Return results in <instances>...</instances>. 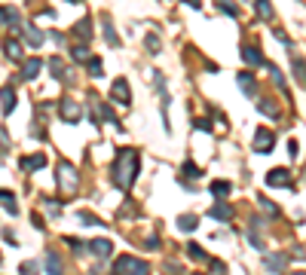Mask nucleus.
I'll use <instances>...</instances> for the list:
<instances>
[{"label": "nucleus", "mask_w": 306, "mask_h": 275, "mask_svg": "<svg viewBox=\"0 0 306 275\" xmlns=\"http://www.w3.org/2000/svg\"><path fill=\"white\" fill-rule=\"evenodd\" d=\"M46 64H49V70H52V76H55V80H64V83H70V73H67V64H64V61H61L58 55H52V58H49Z\"/></svg>", "instance_id": "12"}, {"label": "nucleus", "mask_w": 306, "mask_h": 275, "mask_svg": "<svg viewBox=\"0 0 306 275\" xmlns=\"http://www.w3.org/2000/svg\"><path fill=\"white\" fill-rule=\"evenodd\" d=\"M7 55H10L13 61H22V55H25V52H22V43L16 40V37H10V40H7Z\"/></svg>", "instance_id": "27"}, {"label": "nucleus", "mask_w": 306, "mask_h": 275, "mask_svg": "<svg viewBox=\"0 0 306 275\" xmlns=\"http://www.w3.org/2000/svg\"><path fill=\"white\" fill-rule=\"evenodd\" d=\"M73 34L80 37V40H86V43H89V37H92V22H89V19H80V22L73 25Z\"/></svg>", "instance_id": "21"}, {"label": "nucleus", "mask_w": 306, "mask_h": 275, "mask_svg": "<svg viewBox=\"0 0 306 275\" xmlns=\"http://www.w3.org/2000/svg\"><path fill=\"white\" fill-rule=\"evenodd\" d=\"M64 242L70 245V251H73V254H83V242H80V239H73V235H67Z\"/></svg>", "instance_id": "40"}, {"label": "nucleus", "mask_w": 306, "mask_h": 275, "mask_svg": "<svg viewBox=\"0 0 306 275\" xmlns=\"http://www.w3.org/2000/svg\"><path fill=\"white\" fill-rule=\"evenodd\" d=\"M236 83H239V89H242L248 98H257V80L251 76V70H239V73H236Z\"/></svg>", "instance_id": "7"}, {"label": "nucleus", "mask_w": 306, "mask_h": 275, "mask_svg": "<svg viewBox=\"0 0 306 275\" xmlns=\"http://www.w3.org/2000/svg\"><path fill=\"white\" fill-rule=\"evenodd\" d=\"M31 223H34L37 229H43V226H46V223H43V214H37V211L31 214Z\"/></svg>", "instance_id": "46"}, {"label": "nucleus", "mask_w": 306, "mask_h": 275, "mask_svg": "<svg viewBox=\"0 0 306 275\" xmlns=\"http://www.w3.org/2000/svg\"><path fill=\"white\" fill-rule=\"evenodd\" d=\"M187 254L193 257V260H208V254H205V251H202L196 242H190V245H187Z\"/></svg>", "instance_id": "34"}, {"label": "nucleus", "mask_w": 306, "mask_h": 275, "mask_svg": "<svg viewBox=\"0 0 306 275\" xmlns=\"http://www.w3.org/2000/svg\"><path fill=\"white\" fill-rule=\"evenodd\" d=\"M0 202H4V208H7V211H10L13 217L19 214V205H16V196H13L10 190H4V187H0Z\"/></svg>", "instance_id": "20"}, {"label": "nucleus", "mask_w": 306, "mask_h": 275, "mask_svg": "<svg viewBox=\"0 0 306 275\" xmlns=\"http://www.w3.org/2000/svg\"><path fill=\"white\" fill-rule=\"evenodd\" d=\"M263 266H266V272L279 275L288 269V254H263Z\"/></svg>", "instance_id": "6"}, {"label": "nucleus", "mask_w": 306, "mask_h": 275, "mask_svg": "<svg viewBox=\"0 0 306 275\" xmlns=\"http://www.w3.org/2000/svg\"><path fill=\"white\" fill-rule=\"evenodd\" d=\"M144 248H147V251H157V248H160V239H157V235H150V239L144 242Z\"/></svg>", "instance_id": "45"}, {"label": "nucleus", "mask_w": 306, "mask_h": 275, "mask_svg": "<svg viewBox=\"0 0 306 275\" xmlns=\"http://www.w3.org/2000/svg\"><path fill=\"white\" fill-rule=\"evenodd\" d=\"M76 217H80V223H83V226H107L101 217H95V214H89V211H80Z\"/></svg>", "instance_id": "31"}, {"label": "nucleus", "mask_w": 306, "mask_h": 275, "mask_svg": "<svg viewBox=\"0 0 306 275\" xmlns=\"http://www.w3.org/2000/svg\"><path fill=\"white\" fill-rule=\"evenodd\" d=\"M58 110H61V116H64V123H76V120H80V104L70 101V98H64V101L58 104Z\"/></svg>", "instance_id": "10"}, {"label": "nucleus", "mask_w": 306, "mask_h": 275, "mask_svg": "<svg viewBox=\"0 0 306 275\" xmlns=\"http://www.w3.org/2000/svg\"><path fill=\"white\" fill-rule=\"evenodd\" d=\"M0 25H7V7H0Z\"/></svg>", "instance_id": "50"}, {"label": "nucleus", "mask_w": 306, "mask_h": 275, "mask_svg": "<svg viewBox=\"0 0 306 275\" xmlns=\"http://www.w3.org/2000/svg\"><path fill=\"white\" fill-rule=\"evenodd\" d=\"M153 80H157V89H160V98H163V126H166V132H172V123H169V92H166V76L157 70V73H153Z\"/></svg>", "instance_id": "5"}, {"label": "nucleus", "mask_w": 306, "mask_h": 275, "mask_svg": "<svg viewBox=\"0 0 306 275\" xmlns=\"http://www.w3.org/2000/svg\"><path fill=\"white\" fill-rule=\"evenodd\" d=\"M199 226V217L196 214H184V217H178V229L181 232H193Z\"/></svg>", "instance_id": "22"}, {"label": "nucleus", "mask_w": 306, "mask_h": 275, "mask_svg": "<svg viewBox=\"0 0 306 275\" xmlns=\"http://www.w3.org/2000/svg\"><path fill=\"white\" fill-rule=\"evenodd\" d=\"M181 177H193V180H196V177H202V168H199L196 162H190V159H187V162L181 165Z\"/></svg>", "instance_id": "29"}, {"label": "nucleus", "mask_w": 306, "mask_h": 275, "mask_svg": "<svg viewBox=\"0 0 306 275\" xmlns=\"http://www.w3.org/2000/svg\"><path fill=\"white\" fill-rule=\"evenodd\" d=\"M208 190H211V196H214V199H223V196H226L230 190H233V184H230V180H214Z\"/></svg>", "instance_id": "26"}, {"label": "nucleus", "mask_w": 306, "mask_h": 275, "mask_svg": "<svg viewBox=\"0 0 306 275\" xmlns=\"http://www.w3.org/2000/svg\"><path fill=\"white\" fill-rule=\"evenodd\" d=\"M248 242H251V248H254V251H263V239H260V235H257L254 229L248 232Z\"/></svg>", "instance_id": "39"}, {"label": "nucleus", "mask_w": 306, "mask_h": 275, "mask_svg": "<svg viewBox=\"0 0 306 275\" xmlns=\"http://www.w3.org/2000/svg\"><path fill=\"white\" fill-rule=\"evenodd\" d=\"M273 144H276V138H273V132H270V129H263V126H260V129L254 132V144H251V147H254V153H270V150H273Z\"/></svg>", "instance_id": "4"}, {"label": "nucleus", "mask_w": 306, "mask_h": 275, "mask_svg": "<svg viewBox=\"0 0 306 275\" xmlns=\"http://www.w3.org/2000/svg\"><path fill=\"white\" fill-rule=\"evenodd\" d=\"M138 165H141V153L132 150V147H123L117 150V159H113L110 165V180L113 187H120V190H129L138 177Z\"/></svg>", "instance_id": "1"}, {"label": "nucleus", "mask_w": 306, "mask_h": 275, "mask_svg": "<svg viewBox=\"0 0 306 275\" xmlns=\"http://www.w3.org/2000/svg\"><path fill=\"white\" fill-rule=\"evenodd\" d=\"M242 58H245L248 64H254V67L266 64V61H263V52H260L257 46H251V43H245V46H242Z\"/></svg>", "instance_id": "16"}, {"label": "nucleus", "mask_w": 306, "mask_h": 275, "mask_svg": "<svg viewBox=\"0 0 306 275\" xmlns=\"http://www.w3.org/2000/svg\"><path fill=\"white\" fill-rule=\"evenodd\" d=\"M257 205L266 211V214H270V217H282V208L276 205V202H270V199H266V196H257Z\"/></svg>", "instance_id": "24"}, {"label": "nucleus", "mask_w": 306, "mask_h": 275, "mask_svg": "<svg viewBox=\"0 0 306 275\" xmlns=\"http://www.w3.org/2000/svg\"><path fill=\"white\" fill-rule=\"evenodd\" d=\"M110 275H150V266L144 260H135L129 254H123V257H117V266H113Z\"/></svg>", "instance_id": "3"}, {"label": "nucleus", "mask_w": 306, "mask_h": 275, "mask_svg": "<svg viewBox=\"0 0 306 275\" xmlns=\"http://www.w3.org/2000/svg\"><path fill=\"white\" fill-rule=\"evenodd\" d=\"M291 67H294V76H297V83L306 89V58H294V61H291Z\"/></svg>", "instance_id": "23"}, {"label": "nucleus", "mask_w": 306, "mask_h": 275, "mask_svg": "<svg viewBox=\"0 0 306 275\" xmlns=\"http://www.w3.org/2000/svg\"><path fill=\"white\" fill-rule=\"evenodd\" d=\"M89 73H92V76H101V73H104V70H101V58L89 55Z\"/></svg>", "instance_id": "38"}, {"label": "nucleus", "mask_w": 306, "mask_h": 275, "mask_svg": "<svg viewBox=\"0 0 306 275\" xmlns=\"http://www.w3.org/2000/svg\"><path fill=\"white\" fill-rule=\"evenodd\" d=\"M193 126H196V129H202V132H211V120H196Z\"/></svg>", "instance_id": "48"}, {"label": "nucleus", "mask_w": 306, "mask_h": 275, "mask_svg": "<svg viewBox=\"0 0 306 275\" xmlns=\"http://www.w3.org/2000/svg\"><path fill=\"white\" fill-rule=\"evenodd\" d=\"M46 272L49 275H64V266H61V260H58L55 251H46Z\"/></svg>", "instance_id": "18"}, {"label": "nucleus", "mask_w": 306, "mask_h": 275, "mask_svg": "<svg viewBox=\"0 0 306 275\" xmlns=\"http://www.w3.org/2000/svg\"><path fill=\"white\" fill-rule=\"evenodd\" d=\"M4 242H7V245H13V248L19 245V239H16V232H13V229H7V232H4Z\"/></svg>", "instance_id": "44"}, {"label": "nucleus", "mask_w": 306, "mask_h": 275, "mask_svg": "<svg viewBox=\"0 0 306 275\" xmlns=\"http://www.w3.org/2000/svg\"><path fill=\"white\" fill-rule=\"evenodd\" d=\"M144 46H147V52H160V37H157V34H147Z\"/></svg>", "instance_id": "36"}, {"label": "nucleus", "mask_w": 306, "mask_h": 275, "mask_svg": "<svg viewBox=\"0 0 306 275\" xmlns=\"http://www.w3.org/2000/svg\"><path fill=\"white\" fill-rule=\"evenodd\" d=\"M208 269H211V275H226V266H223L220 260H211V266H208Z\"/></svg>", "instance_id": "41"}, {"label": "nucleus", "mask_w": 306, "mask_h": 275, "mask_svg": "<svg viewBox=\"0 0 306 275\" xmlns=\"http://www.w3.org/2000/svg\"><path fill=\"white\" fill-rule=\"evenodd\" d=\"M86 251L95 254V257H110V254H113V242H110V239H92V242L86 245Z\"/></svg>", "instance_id": "9"}, {"label": "nucleus", "mask_w": 306, "mask_h": 275, "mask_svg": "<svg viewBox=\"0 0 306 275\" xmlns=\"http://www.w3.org/2000/svg\"><path fill=\"white\" fill-rule=\"evenodd\" d=\"M276 37H279V40H282V43H285V46L291 49V37H288V34L282 31V28H276Z\"/></svg>", "instance_id": "47"}, {"label": "nucleus", "mask_w": 306, "mask_h": 275, "mask_svg": "<svg viewBox=\"0 0 306 275\" xmlns=\"http://www.w3.org/2000/svg\"><path fill=\"white\" fill-rule=\"evenodd\" d=\"M266 184L270 187H288L291 184V171L288 168H273L270 174H266Z\"/></svg>", "instance_id": "14"}, {"label": "nucleus", "mask_w": 306, "mask_h": 275, "mask_svg": "<svg viewBox=\"0 0 306 275\" xmlns=\"http://www.w3.org/2000/svg\"><path fill=\"white\" fill-rule=\"evenodd\" d=\"M110 98L113 101H117V104H129V80H123V76H120V80H113V89H110Z\"/></svg>", "instance_id": "8"}, {"label": "nucleus", "mask_w": 306, "mask_h": 275, "mask_svg": "<svg viewBox=\"0 0 306 275\" xmlns=\"http://www.w3.org/2000/svg\"><path fill=\"white\" fill-rule=\"evenodd\" d=\"M70 55H73V61H89V43H76V46H70Z\"/></svg>", "instance_id": "30"}, {"label": "nucleus", "mask_w": 306, "mask_h": 275, "mask_svg": "<svg viewBox=\"0 0 306 275\" xmlns=\"http://www.w3.org/2000/svg\"><path fill=\"white\" fill-rule=\"evenodd\" d=\"M7 25H10L13 31H22V16H19V10L7 7Z\"/></svg>", "instance_id": "32"}, {"label": "nucleus", "mask_w": 306, "mask_h": 275, "mask_svg": "<svg viewBox=\"0 0 306 275\" xmlns=\"http://www.w3.org/2000/svg\"><path fill=\"white\" fill-rule=\"evenodd\" d=\"M297 275H306V272H297Z\"/></svg>", "instance_id": "52"}, {"label": "nucleus", "mask_w": 306, "mask_h": 275, "mask_svg": "<svg viewBox=\"0 0 306 275\" xmlns=\"http://www.w3.org/2000/svg\"><path fill=\"white\" fill-rule=\"evenodd\" d=\"M16 89L13 86H4V89H0V104H4V116H10L13 110H16Z\"/></svg>", "instance_id": "13"}, {"label": "nucleus", "mask_w": 306, "mask_h": 275, "mask_svg": "<svg viewBox=\"0 0 306 275\" xmlns=\"http://www.w3.org/2000/svg\"><path fill=\"white\" fill-rule=\"evenodd\" d=\"M43 202H46V208H49V214H52V217H58V214H61V205H58V202H52V199H43Z\"/></svg>", "instance_id": "42"}, {"label": "nucleus", "mask_w": 306, "mask_h": 275, "mask_svg": "<svg viewBox=\"0 0 306 275\" xmlns=\"http://www.w3.org/2000/svg\"><path fill=\"white\" fill-rule=\"evenodd\" d=\"M25 40H28L31 46H43V31L37 28V25H28V28H25Z\"/></svg>", "instance_id": "19"}, {"label": "nucleus", "mask_w": 306, "mask_h": 275, "mask_svg": "<svg viewBox=\"0 0 306 275\" xmlns=\"http://www.w3.org/2000/svg\"><path fill=\"white\" fill-rule=\"evenodd\" d=\"M19 165H22L25 171H40V168L46 165V156H43V153H34V156H22V159H19Z\"/></svg>", "instance_id": "11"}, {"label": "nucleus", "mask_w": 306, "mask_h": 275, "mask_svg": "<svg viewBox=\"0 0 306 275\" xmlns=\"http://www.w3.org/2000/svg\"><path fill=\"white\" fill-rule=\"evenodd\" d=\"M163 272H166V275H184V269H178V263H166Z\"/></svg>", "instance_id": "43"}, {"label": "nucleus", "mask_w": 306, "mask_h": 275, "mask_svg": "<svg viewBox=\"0 0 306 275\" xmlns=\"http://www.w3.org/2000/svg\"><path fill=\"white\" fill-rule=\"evenodd\" d=\"M55 180H58V190H61L64 196H73L76 187H80V174H76V168H73L70 162H58V168H55Z\"/></svg>", "instance_id": "2"}, {"label": "nucleus", "mask_w": 306, "mask_h": 275, "mask_svg": "<svg viewBox=\"0 0 306 275\" xmlns=\"http://www.w3.org/2000/svg\"><path fill=\"white\" fill-rule=\"evenodd\" d=\"M104 40H107L110 46H120V34H117V28H113L110 19H104Z\"/></svg>", "instance_id": "25"}, {"label": "nucleus", "mask_w": 306, "mask_h": 275, "mask_svg": "<svg viewBox=\"0 0 306 275\" xmlns=\"http://www.w3.org/2000/svg\"><path fill=\"white\" fill-rule=\"evenodd\" d=\"M70 4H80V0H70Z\"/></svg>", "instance_id": "51"}, {"label": "nucleus", "mask_w": 306, "mask_h": 275, "mask_svg": "<svg viewBox=\"0 0 306 275\" xmlns=\"http://www.w3.org/2000/svg\"><path fill=\"white\" fill-rule=\"evenodd\" d=\"M184 4H190L193 10H202V0H184Z\"/></svg>", "instance_id": "49"}, {"label": "nucleus", "mask_w": 306, "mask_h": 275, "mask_svg": "<svg viewBox=\"0 0 306 275\" xmlns=\"http://www.w3.org/2000/svg\"><path fill=\"white\" fill-rule=\"evenodd\" d=\"M208 217H214V220H220V223H226L230 217H233V208H230L226 202H217L211 211H208Z\"/></svg>", "instance_id": "17"}, {"label": "nucleus", "mask_w": 306, "mask_h": 275, "mask_svg": "<svg viewBox=\"0 0 306 275\" xmlns=\"http://www.w3.org/2000/svg\"><path fill=\"white\" fill-rule=\"evenodd\" d=\"M257 107H260L266 116H276V113H279V110H276V104H273L270 98H260V101H257Z\"/></svg>", "instance_id": "35"}, {"label": "nucleus", "mask_w": 306, "mask_h": 275, "mask_svg": "<svg viewBox=\"0 0 306 275\" xmlns=\"http://www.w3.org/2000/svg\"><path fill=\"white\" fill-rule=\"evenodd\" d=\"M43 70V61L40 58H28V61H22V80H34L37 73Z\"/></svg>", "instance_id": "15"}, {"label": "nucleus", "mask_w": 306, "mask_h": 275, "mask_svg": "<svg viewBox=\"0 0 306 275\" xmlns=\"http://www.w3.org/2000/svg\"><path fill=\"white\" fill-rule=\"evenodd\" d=\"M214 4H217L230 19H236V16H239V7H236V4H230V0H214Z\"/></svg>", "instance_id": "33"}, {"label": "nucleus", "mask_w": 306, "mask_h": 275, "mask_svg": "<svg viewBox=\"0 0 306 275\" xmlns=\"http://www.w3.org/2000/svg\"><path fill=\"white\" fill-rule=\"evenodd\" d=\"M19 272H22V275H37V272H40V266H37V263H34V260H25V263H22V269H19Z\"/></svg>", "instance_id": "37"}, {"label": "nucleus", "mask_w": 306, "mask_h": 275, "mask_svg": "<svg viewBox=\"0 0 306 275\" xmlns=\"http://www.w3.org/2000/svg\"><path fill=\"white\" fill-rule=\"evenodd\" d=\"M254 10H257V16H260L263 22H270V19H273V4H270V0H257Z\"/></svg>", "instance_id": "28"}]
</instances>
